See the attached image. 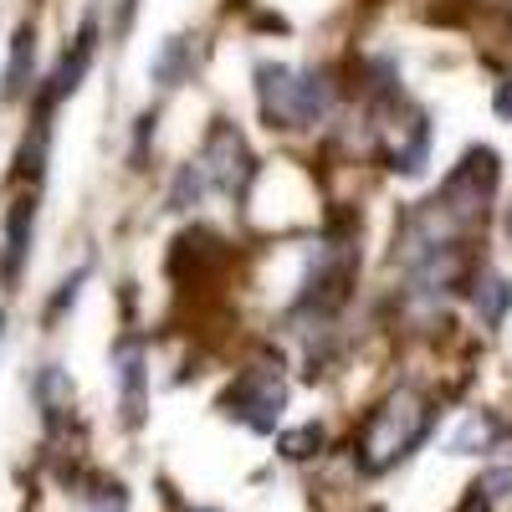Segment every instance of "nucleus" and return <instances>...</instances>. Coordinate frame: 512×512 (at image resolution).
Listing matches in <instances>:
<instances>
[{"label": "nucleus", "instance_id": "f257e3e1", "mask_svg": "<svg viewBox=\"0 0 512 512\" xmlns=\"http://www.w3.org/2000/svg\"><path fill=\"white\" fill-rule=\"evenodd\" d=\"M420 431H425V410H420L410 395H400L395 405H384V415L374 420V436H369V461H374V466H384V461H400V456L420 441Z\"/></svg>", "mask_w": 512, "mask_h": 512}]
</instances>
